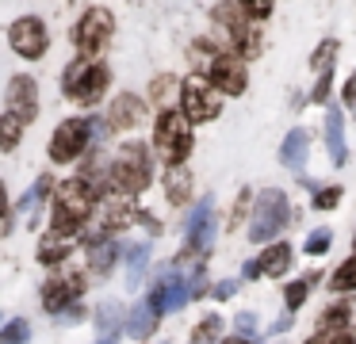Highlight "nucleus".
<instances>
[{
	"mask_svg": "<svg viewBox=\"0 0 356 344\" xmlns=\"http://www.w3.org/2000/svg\"><path fill=\"white\" fill-rule=\"evenodd\" d=\"M111 183H115L123 195L146 191V183H149V149L142 142L123 145V153H119L115 165H111Z\"/></svg>",
	"mask_w": 356,
	"mask_h": 344,
	"instance_id": "nucleus-2",
	"label": "nucleus"
},
{
	"mask_svg": "<svg viewBox=\"0 0 356 344\" xmlns=\"http://www.w3.org/2000/svg\"><path fill=\"white\" fill-rule=\"evenodd\" d=\"M234 325H238V333H253V329H257V318H253V313H238V321H234Z\"/></svg>",
	"mask_w": 356,
	"mask_h": 344,
	"instance_id": "nucleus-38",
	"label": "nucleus"
},
{
	"mask_svg": "<svg viewBox=\"0 0 356 344\" xmlns=\"http://www.w3.org/2000/svg\"><path fill=\"white\" fill-rule=\"evenodd\" d=\"M88 134H92V122H88V119H65L62 126L54 130L50 157H54V161H73L81 149H85Z\"/></svg>",
	"mask_w": 356,
	"mask_h": 344,
	"instance_id": "nucleus-7",
	"label": "nucleus"
},
{
	"mask_svg": "<svg viewBox=\"0 0 356 344\" xmlns=\"http://www.w3.org/2000/svg\"><path fill=\"white\" fill-rule=\"evenodd\" d=\"M245 12H249V15H257V19H264V15L272 12V8H268V4H249Z\"/></svg>",
	"mask_w": 356,
	"mask_h": 344,
	"instance_id": "nucleus-42",
	"label": "nucleus"
},
{
	"mask_svg": "<svg viewBox=\"0 0 356 344\" xmlns=\"http://www.w3.org/2000/svg\"><path fill=\"white\" fill-rule=\"evenodd\" d=\"M154 142H157V149H161L165 161L180 165V161L188 157V149H192L188 119H184V115H177V111H165L161 119H157V126H154Z\"/></svg>",
	"mask_w": 356,
	"mask_h": 344,
	"instance_id": "nucleus-6",
	"label": "nucleus"
},
{
	"mask_svg": "<svg viewBox=\"0 0 356 344\" xmlns=\"http://www.w3.org/2000/svg\"><path fill=\"white\" fill-rule=\"evenodd\" d=\"M241 272H245V279H257V275H261V264H257V260H253V264H245V268H241Z\"/></svg>",
	"mask_w": 356,
	"mask_h": 344,
	"instance_id": "nucleus-43",
	"label": "nucleus"
},
{
	"mask_svg": "<svg viewBox=\"0 0 356 344\" xmlns=\"http://www.w3.org/2000/svg\"><path fill=\"white\" fill-rule=\"evenodd\" d=\"M65 252H70V245H65L62 234H47L39 245V260L42 264H58V260H65Z\"/></svg>",
	"mask_w": 356,
	"mask_h": 344,
	"instance_id": "nucleus-25",
	"label": "nucleus"
},
{
	"mask_svg": "<svg viewBox=\"0 0 356 344\" xmlns=\"http://www.w3.org/2000/svg\"><path fill=\"white\" fill-rule=\"evenodd\" d=\"M100 344H111V341H100Z\"/></svg>",
	"mask_w": 356,
	"mask_h": 344,
	"instance_id": "nucleus-45",
	"label": "nucleus"
},
{
	"mask_svg": "<svg viewBox=\"0 0 356 344\" xmlns=\"http://www.w3.org/2000/svg\"><path fill=\"white\" fill-rule=\"evenodd\" d=\"M284 226H287V195L276 191V188L261 191L257 211H253V226H249V237H253V241H272Z\"/></svg>",
	"mask_w": 356,
	"mask_h": 344,
	"instance_id": "nucleus-4",
	"label": "nucleus"
},
{
	"mask_svg": "<svg viewBox=\"0 0 356 344\" xmlns=\"http://www.w3.org/2000/svg\"><path fill=\"white\" fill-rule=\"evenodd\" d=\"M8 42L16 54H24V58H39L42 50H47V27H42L39 19H16L8 31Z\"/></svg>",
	"mask_w": 356,
	"mask_h": 344,
	"instance_id": "nucleus-11",
	"label": "nucleus"
},
{
	"mask_svg": "<svg viewBox=\"0 0 356 344\" xmlns=\"http://www.w3.org/2000/svg\"><path fill=\"white\" fill-rule=\"evenodd\" d=\"M134 218H138V214H134V206L119 203V199H115V203H108V206H104V214H100V222H104V229H108V234H111V229L131 226Z\"/></svg>",
	"mask_w": 356,
	"mask_h": 344,
	"instance_id": "nucleus-22",
	"label": "nucleus"
},
{
	"mask_svg": "<svg viewBox=\"0 0 356 344\" xmlns=\"http://www.w3.org/2000/svg\"><path fill=\"white\" fill-rule=\"evenodd\" d=\"M330 241H333L330 229H314V234L307 237V252H310V256H322V252L330 249Z\"/></svg>",
	"mask_w": 356,
	"mask_h": 344,
	"instance_id": "nucleus-34",
	"label": "nucleus"
},
{
	"mask_svg": "<svg viewBox=\"0 0 356 344\" xmlns=\"http://www.w3.org/2000/svg\"><path fill=\"white\" fill-rule=\"evenodd\" d=\"M104 88H108V69L100 61L81 58L65 69V92H70L73 104H96L104 96Z\"/></svg>",
	"mask_w": 356,
	"mask_h": 344,
	"instance_id": "nucleus-3",
	"label": "nucleus"
},
{
	"mask_svg": "<svg viewBox=\"0 0 356 344\" xmlns=\"http://www.w3.org/2000/svg\"><path fill=\"white\" fill-rule=\"evenodd\" d=\"M310 153V134L307 130H291V134L284 138V145H280V161H284L287 168H299L302 161H307Z\"/></svg>",
	"mask_w": 356,
	"mask_h": 344,
	"instance_id": "nucleus-17",
	"label": "nucleus"
},
{
	"mask_svg": "<svg viewBox=\"0 0 356 344\" xmlns=\"http://www.w3.org/2000/svg\"><path fill=\"white\" fill-rule=\"evenodd\" d=\"M154 325H157V310H154L149 302L134 306V310L127 313V333H131V336H138V341H142V336H149V333H154Z\"/></svg>",
	"mask_w": 356,
	"mask_h": 344,
	"instance_id": "nucleus-19",
	"label": "nucleus"
},
{
	"mask_svg": "<svg viewBox=\"0 0 356 344\" xmlns=\"http://www.w3.org/2000/svg\"><path fill=\"white\" fill-rule=\"evenodd\" d=\"M39 111V92H35V81L31 76H12L8 84V115H16L19 122L35 119Z\"/></svg>",
	"mask_w": 356,
	"mask_h": 344,
	"instance_id": "nucleus-13",
	"label": "nucleus"
},
{
	"mask_svg": "<svg viewBox=\"0 0 356 344\" xmlns=\"http://www.w3.org/2000/svg\"><path fill=\"white\" fill-rule=\"evenodd\" d=\"M330 287H333V290H356V256H348L345 264L333 272Z\"/></svg>",
	"mask_w": 356,
	"mask_h": 344,
	"instance_id": "nucleus-26",
	"label": "nucleus"
},
{
	"mask_svg": "<svg viewBox=\"0 0 356 344\" xmlns=\"http://www.w3.org/2000/svg\"><path fill=\"white\" fill-rule=\"evenodd\" d=\"M234 290H238V283H234V279H226V283H218V287H215V298H230Z\"/></svg>",
	"mask_w": 356,
	"mask_h": 344,
	"instance_id": "nucleus-41",
	"label": "nucleus"
},
{
	"mask_svg": "<svg viewBox=\"0 0 356 344\" xmlns=\"http://www.w3.org/2000/svg\"><path fill=\"white\" fill-rule=\"evenodd\" d=\"M172 88H177V81H172V76H157L154 99H157V104H169V99H172Z\"/></svg>",
	"mask_w": 356,
	"mask_h": 344,
	"instance_id": "nucleus-36",
	"label": "nucleus"
},
{
	"mask_svg": "<svg viewBox=\"0 0 356 344\" xmlns=\"http://www.w3.org/2000/svg\"><path fill=\"white\" fill-rule=\"evenodd\" d=\"M307 344H353V336L341 333V329H322L318 336H310Z\"/></svg>",
	"mask_w": 356,
	"mask_h": 344,
	"instance_id": "nucleus-35",
	"label": "nucleus"
},
{
	"mask_svg": "<svg viewBox=\"0 0 356 344\" xmlns=\"http://www.w3.org/2000/svg\"><path fill=\"white\" fill-rule=\"evenodd\" d=\"M19 126H24V122H19L16 115H4V119H0V145H4V149H16Z\"/></svg>",
	"mask_w": 356,
	"mask_h": 344,
	"instance_id": "nucleus-28",
	"label": "nucleus"
},
{
	"mask_svg": "<svg viewBox=\"0 0 356 344\" xmlns=\"http://www.w3.org/2000/svg\"><path fill=\"white\" fill-rule=\"evenodd\" d=\"M333 54H337V42H330V38H325V42L314 50V58H310V65L318 69V76H330V61H333Z\"/></svg>",
	"mask_w": 356,
	"mask_h": 344,
	"instance_id": "nucleus-29",
	"label": "nucleus"
},
{
	"mask_svg": "<svg viewBox=\"0 0 356 344\" xmlns=\"http://www.w3.org/2000/svg\"><path fill=\"white\" fill-rule=\"evenodd\" d=\"M188 295H192V287L184 283V275L161 268V275H157V287H154V295H149V306H154L157 313H161V310H180V306L188 302Z\"/></svg>",
	"mask_w": 356,
	"mask_h": 344,
	"instance_id": "nucleus-8",
	"label": "nucleus"
},
{
	"mask_svg": "<svg viewBox=\"0 0 356 344\" xmlns=\"http://www.w3.org/2000/svg\"><path fill=\"white\" fill-rule=\"evenodd\" d=\"M337 199H341V188H325V191H318V195H314V206H318V211H330Z\"/></svg>",
	"mask_w": 356,
	"mask_h": 344,
	"instance_id": "nucleus-37",
	"label": "nucleus"
},
{
	"mask_svg": "<svg viewBox=\"0 0 356 344\" xmlns=\"http://www.w3.org/2000/svg\"><path fill=\"white\" fill-rule=\"evenodd\" d=\"M180 99H184V119L188 122H211L218 115V96L200 81H188L180 88Z\"/></svg>",
	"mask_w": 356,
	"mask_h": 344,
	"instance_id": "nucleus-9",
	"label": "nucleus"
},
{
	"mask_svg": "<svg viewBox=\"0 0 356 344\" xmlns=\"http://www.w3.org/2000/svg\"><path fill=\"white\" fill-rule=\"evenodd\" d=\"M100 333H104V341H111V333H115V325H119V306L115 302H108V306H100Z\"/></svg>",
	"mask_w": 356,
	"mask_h": 344,
	"instance_id": "nucleus-30",
	"label": "nucleus"
},
{
	"mask_svg": "<svg viewBox=\"0 0 356 344\" xmlns=\"http://www.w3.org/2000/svg\"><path fill=\"white\" fill-rule=\"evenodd\" d=\"M27 341H31V325H27L24 318L8 321V325H4V333H0V344H27Z\"/></svg>",
	"mask_w": 356,
	"mask_h": 344,
	"instance_id": "nucleus-27",
	"label": "nucleus"
},
{
	"mask_svg": "<svg viewBox=\"0 0 356 344\" xmlns=\"http://www.w3.org/2000/svg\"><path fill=\"white\" fill-rule=\"evenodd\" d=\"M325 142H330V157L333 165H345V119H341V111L333 107L330 115H325Z\"/></svg>",
	"mask_w": 356,
	"mask_h": 344,
	"instance_id": "nucleus-18",
	"label": "nucleus"
},
{
	"mask_svg": "<svg viewBox=\"0 0 356 344\" xmlns=\"http://www.w3.org/2000/svg\"><path fill=\"white\" fill-rule=\"evenodd\" d=\"M211 81H215V88L230 92V96H238V92H245V65H241L234 54H215L211 58Z\"/></svg>",
	"mask_w": 356,
	"mask_h": 344,
	"instance_id": "nucleus-12",
	"label": "nucleus"
},
{
	"mask_svg": "<svg viewBox=\"0 0 356 344\" xmlns=\"http://www.w3.org/2000/svg\"><path fill=\"white\" fill-rule=\"evenodd\" d=\"M192 176H188V168H180V165H172L169 172H165V195H169V203H184V195H188V188H192Z\"/></svg>",
	"mask_w": 356,
	"mask_h": 344,
	"instance_id": "nucleus-24",
	"label": "nucleus"
},
{
	"mask_svg": "<svg viewBox=\"0 0 356 344\" xmlns=\"http://www.w3.org/2000/svg\"><path fill=\"white\" fill-rule=\"evenodd\" d=\"M123 252H127V287H138L142 283V272H146V256H149V249L146 245H123Z\"/></svg>",
	"mask_w": 356,
	"mask_h": 344,
	"instance_id": "nucleus-23",
	"label": "nucleus"
},
{
	"mask_svg": "<svg viewBox=\"0 0 356 344\" xmlns=\"http://www.w3.org/2000/svg\"><path fill=\"white\" fill-rule=\"evenodd\" d=\"M341 96H345V104H348V107H356V73L348 76V84H345V92H341Z\"/></svg>",
	"mask_w": 356,
	"mask_h": 344,
	"instance_id": "nucleus-40",
	"label": "nucleus"
},
{
	"mask_svg": "<svg viewBox=\"0 0 356 344\" xmlns=\"http://www.w3.org/2000/svg\"><path fill=\"white\" fill-rule=\"evenodd\" d=\"M211 199H200L195 203V211L188 214V249L192 252H203L211 245V237H215V222H211Z\"/></svg>",
	"mask_w": 356,
	"mask_h": 344,
	"instance_id": "nucleus-14",
	"label": "nucleus"
},
{
	"mask_svg": "<svg viewBox=\"0 0 356 344\" xmlns=\"http://www.w3.org/2000/svg\"><path fill=\"white\" fill-rule=\"evenodd\" d=\"M226 344H249V341H245V336H234V341H226Z\"/></svg>",
	"mask_w": 356,
	"mask_h": 344,
	"instance_id": "nucleus-44",
	"label": "nucleus"
},
{
	"mask_svg": "<svg viewBox=\"0 0 356 344\" xmlns=\"http://www.w3.org/2000/svg\"><path fill=\"white\" fill-rule=\"evenodd\" d=\"M257 264H261V275H272V279H276V275H284L287 264H291V249L276 241L272 249H264V256L257 260Z\"/></svg>",
	"mask_w": 356,
	"mask_h": 344,
	"instance_id": "nucleus-21",
	"label": "nucleus"
},
{
	"mask_svg": "<svg viewBox=\"0 0 356 344\" xmlns=\"http://www.w3.org/2000/svg\"><path fill=\"white\" fill-rule=\"evenodd\" d=\"M310 287H314V279H310V275H307V279H295L291 287H287V306H291V310H299L302 298L310 295Z\"/></svg>",
	"mask_w": 356,
	"mask_h": 344,
	"instance_id": "nucleus-32",
	"label": "nucleus"
},
{
	"mask_svg": "<svg viewBox=\"0 0 356 344\" xmlns=\"http://www.w3.org/2000/svg\"><path fill=\"white\" fill-rule=\"evenodd\" d=\"M92 188L85 180H65L54 195V234H73V229L85 226V218L92 214Z\"/></svg>",
	"mask_w": 356,
	"mask_h": 344,
	"instance_id": "nucleus-1",
	"label": "nucleus"
},
{
	"mask_svg": "<svg viewBox=\"0 0 356 344\" xmlns=\"http://www.w3.org/2000/svg\"><path fill=\"white\" fill-rule=\"evenodd\" d=\"M85 249H88V260H92V272H108V268L115 264V256H119V245L111 241L108 234L88 237V241H85Z\"/></svg>",
	"mask_w": 356,
	"mask_h": 344,
	"instance_id": "nucleus-16",
	"label": "nucleus"
},
{
	"mask_svg": "<svg viewBox=\"0 0 356 344\" xmlns=\"http://www.w3.org/2000/svg\"><path fill=\"white\" fill-rule=\"evenodd\" d=\"M142 119H146V107H142V99L131 96V92H123V96L111 104V111H108V122H111V126H119V130L138 126Z\"/></svg>",
	"mask_w": 356,
	"mask_h": 344,
	"instance_id": "nucleus-15",
	"label": "nucleus"
},
{
	"mask_svg": "<svg viewBox=\"0 0 356 344\" xmlns=\"http://www.w3.org/2000/svg\"><path fill=\"white\" fill-rule=\"evenodd\" d=\"M245 206H249V191H241V195H238V206H234V218H230V226H238V222H241V214H245Z\"/></svg>",
	"mask_w": 356,
	"mask_h": 344,
	"instance_id": "nucleus-39",
	"label": "nucleus"
},
{
	"mask_svg": "<svg viewBox=\"0 0 356 344\" xmlns=\"http://www.w3.org/2000/svg\"><path fill=\"white\" fill-rule=\"evenodd\" d=\"M215 333H222V321H218V318H203L200 329H195V341L192 344H215Z\"/></svg>",
	"mask_w": 356,
	"mask_h": 344,
	"instance_id": "nucleus-31",
	"label": "nucleus"
},
{
	"mask_svg": "<svg viewBox=\"0 0 356 344\" xmlns=\"http://www.w3.org/2000/svg\"><path fill=\"white\" fill-rule=\"evenodd\" d=\"M47 191H50V180H47V176H42V180L35 183V191H27V195L19 199V211H35V206H39V199L47 195Z\"/></svg>",
	"mask_w": 356,
	"mask_h": 344,
	"instance_id": "nucleus-33",
	"label": "nucleus"
},
{
	"mask_svg": "<svg viewBox=\"0 0 356 344\" xmlns=\"http://www.w3.org/2000/svg\"><path fill=\"white\" fill-rule=\"evenodd\" d=\"M111 31H115V19H111L108 8H88V12L81 15L77 31H73V38H77V50L85 54L88 61H92L96 54H100L104 46L111 42Z\"/></svg>",
	"mask_w": 356,
	"mask_h": 344,
	"instance_id": "nucleus-5",
	"label": "nucleus"
},
{
	"mask_svg": "<svg viewBox=\"0 0 356 344\" xmlns=\"http://www.w3.org/2000/svg\"><path fill=\"white\" fill-rule=\"evenodd\" d=\"M81 290H85V279H81L77 272H58V275H50L47 287H42V302H47L50 313H58L62 306H70Z\"/></svg>",
	"mask_w": 356,
	"mask_h": 344,
	"instance_id": "nucleus-10",
	"label": "nucleus"
},
{
	"mask_svg": "<svg viewBox=\"0 0 356 344\" xmlns=\"http://www.w3.org/2000/svg\"><path fill=\"white\" fill-rule=\"evenodd\" d=\"M322 325L325 329L337 325L341 333H345V329H356V298H348V302H333L330 310L322 313Z\"/></svg>",
	"mask_w": 356,
	"mask_h": 344,
	"instance_id": "nucleus-20",
	"label": "nucleus"
}]
</instances>
